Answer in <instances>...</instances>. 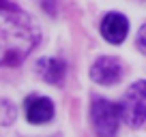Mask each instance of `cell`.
Here are the masks:
<instances>
[{
    "label": "cell",
    "instance_id": "obj_1",
    "mask_svg": "<svg viewBox=\"0 0 146 137\" xmlns=\"http://www.w3.org/2000/svg\"><path fill=\"white\" fill-rule=\"evenodd\" d=\"M41 41V30L30 15L2 0L0 17V43H2V67H17Z\"/></svg>",
    "mask_w": 146,
    "mask_h": 137
},
{
    "label": "cell",
    "instance_id": "obj_2",
    "mask_svg": "<svg viewBox=\"0 0 146 137\" xmlns=\"http://www.w3.org/2000/svg\"><path fill=\"white\" fill-rule=\"evenodd\" d=\"M120 107L114 105L108 99H92L90 105V120H92V128L99 137H116L120 124Z\"/></svg>",
    "mask_w": 146,
    "mask_h": 137
},
{
    "label": "cell",
    "instance_id": "obj_3",
    "mask_svg": "<svg viewBox=\"0 0 146 137\" xmlns=\"http://www.w3.org/2000/svg\"><path fill=\"white\" fill-rule=\"evenodd\" d=\"M120 114L129 126H140L146 120V79H137L129 86L120 103Z\"/></svg>",
    "mask_w": 146,
    "mask_h": 137
},
{
    "label": "cell",
    "instance_id": "obj_4",
    "mask_svg": "<svg viewBox=\"0 0 146 137\" xmlns=\"http://www.w3.org/2000/svg\"><path fill=\"white\" fill-rule=\"evenodd\" d=\"M90 77L101 86H114L123 77V64L118 58L112 56H101L95 60V64L90 67Z\"/></svg>",
    "mask_w": 146,
    "mask_h": 137
},
{
    "label": "cell",
    "instance_id": "obj_5",
    "mask_svg": "<svg viewBox=\"0 0 146 137\" xmlns=\"http://www.w3.org/2000/svg\"><path fill=\"white\" fill-rule=\"evenodd\" d=\"M26 109V118L32 124H45L54 118V103L47 96H39V94H30L24 103Z\"/></svg>",
    "mask_w": 146,
    "mask_h": 137
},
{
    "label": "cell",
    "instance_id": "obj_6",
    "mask_svg": "<svg viewBox=\"0 0 146 137\" xmlns=\"http://www.w3.org/2000/svg\"><path fill=\"white\" fill-rule=\"evenodd\" d=\"M127 32H129V22L123 13H108L101 22V34L112 45L123 43L127 39Z\"/></svg>",
    "mask_w": 146,
    "mask_h": 137
},
{
    "label": "cell",
    "instance_id": "obj_7",
    "mask_svg": "<svg viewBox=\"0 0 146 137\" xmlns=\"http://www.w3.org/2000/svg\"><path fill=\"white\" fill-rule=\"evenodd\" d=\"M36 73L43 82L52 84V86H60L67 75V64L58 58H41L36 62Z\"/></svg>",
    "mask_w": 146,
    "mask_h": 137
},
{
    "label": "cell",
    "instance_id": "obj_8",
    "mask_svg": "<svg viewBox=\"0 0 146 137\" xmlns=\"http://www.w3.org/2000/svg\"><path fill=\"white\" fill-rule=\"evenodd\" d=\"M0 120H2V124L5 126H9L11 122L15 120V116H17V109L13 107V103L11 101H7V99H2V103H0Z\"/></svg>",
    "mask_w": 146,
    "mask_h": 137
},
{
    "label": "cell",
    "instance_id": "obj_9",
    "mask_svg": "<svg viewBox=\"0 0 146 137\" xmlns=\"http://www.w3.org/2000/svg\"><path fill=\"white\" fill-rule=\"evenodd\" d=\"M137 49L142 51V54H146V24L140 28V32H137V41H135Z\"/></svg>",
    "mask_w": 146,
    "mask_h": 137
}]
</instances>
